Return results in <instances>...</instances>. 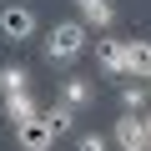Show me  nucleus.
<instances>
[{
	"label": "nucleus",
	"instance_id": "1",
	"mask_svg": "<svg viewBox=\"0 0 151 151\" xmlns=\"http://www.w3.org/2000/svg\"><path fill=\"white\" fill-rule=\"evenodd\" d=\"M86 50H91L86 20H60V25H50V35H45V60H50V65H76Z\"/></svg>",
	"mask_w": 151,
	"mask_h": 151
},
{
	"label": "nucleus",
	"instance_id": "2",
	"mask_svg": "<svg viewBox=\"0 0 151 151\" xmlns=\"http://www.w3.org/2000/svg\"><path fill=\"white\" fill-rule=\"evenodd\" d=\"M30 35H35V5H20V0L0 5V40L5 45H25Z\"/></svg>",
	"mask_w": 151,
	"mask_h": 151
},
{
	"label": "nucleus",
	"instance_id": "3",
	"mask_svg": "<svg viewBox=\"0 0 151 151\" xmlns=\"http://www.w3.org/2000/svg\"><path fill=\"white\" fill-rule=\"evenodd\" d=\"M15 146H20V151H50V146H55V131L40 121V111L15 126Z\"/></svg>",
	"mask_w": 151,
	"mask_h": 151
},
{
	"label": "nucleus",
	"instance_id": "4",
	"mask_svg": "<svg viewBox=\"0 0 151 151\" xmlns=\"http://www.w3.org/2000/svg\"><path fill=\"white\" fill-rule=\"evenodd\" d=\"M116 146H146V116L141 111H121L116 116Z\"/></svg>",
	"mask_w": 151,
	"mask_h": 151
},
{
	"label": "nucleus",
	"instance_id": "5",
	"mask_svg": "<svg viewBox=\"0 0 151 151\" xmlns=\"http://www.w3.org/2000/svg\"><path fill=\"white\" fill-rule=\"evenodd\" d=\"M126 76L151 81V40H126Z\"/></svg>",
	"mask_w": 151,
	"mask_h": 151
},
{
	"label": "nucleus",
	"instance_id": "6",
	"mask_svg": "<svg viewBox=\"0 0 151 151\" xmlns=\"http://www.w3.org/2000/svg\"><path fill=\"white\" fill-rule=\"evenodd\" d=\"M96 65H101V76H126V40H101Z\"/></svg>",
	"mask_w": 151,
	"mask_h": 151
},
{
	"label": "nucleus",
	"instance_id": "7",
	"mask_svg": "<svg viewBox=\"0 0 151 151\" xmlns=\"http://www.w3.org/2000/svg\"><path fill=\"white\" fill-rule=\"evenodd\" d=\"M35 111H40V106H35V96H30V91H10V96H5V121H10V126L30 121Z\"/></svg>",
	"mask_w": 151,
	"mask_h": 151
},
{
	"label": "nucleus",
	"instance_id": "8",
	"mask_svg": "<svg viewBox=\"0 0 151 151\" xmlns=\"http://www.w3.org/2000/svg\"><path fill=\"white\" fill-rule=\"evenodd\" d=\"M40 121H45V126H50L55 136H70V131H76V111H70L65 101H55V106H45V111H40Z\"/></svg>",
	"mask_w": 151,
	"mask_h": 151
},
{
	"label": "nucleus",
	"instance_id": "9",
	"mask_svg": "<svg viewBox=\"0 0 151 151\" xmlns=\"http://www.w3.org/2000/svg\"><path fill=\"white\" fill-rule=\"evenodd\" d=\"M60 101H65L70 111L91 106V81H81V76H65V81H60Z\"/></svg>",
	"mask_w": 151,
	"mask_h": 151
},
{
	"label": "nucleus",
	"instance_id": "10",
	"mask_svg": "<svg viewBox=\"0 0 151 151\" xmlns=\"http://www.w3.org/2000/svg\"><path fill=\"white\" fill-rule=\"evenodd\" d=\"M81 20H86V30H111V25H116V5H111V0L86 5V10H81Z\"/></svg>",
	"mask_w": 151,
	"mask_h": 151
},
{
	"label": "nucleus",
	"instance_id": "11",
	"mask_svg": "<svg viewBox=\"0 0 151 151\" xmlns=\"http://www.w3.org/2000/svg\"><path fill=\"white\" fill-rule=\"evenodd\" d=\"M10 91H30V70L25 65H0V96Z\"/></svg>",
	"mask_w": 151,
	"mask_h": 151
},
{
	"label": "nucleus",
	"instance_id": "12",
	"mask_svg": "<svg viewBox=\"0 0 151 151\" xmlns=\"http://www.w3.org/2000/svg\"><path fill=\"white\" fill-rule=\"evenodd\" d=\"M121 106H126V111H146V106H151V91H146V86H121Z\"/></svg>",
	"mask_w": 151,
	"mask_h": 151
},
{
	"label": "nucleus",
	"instance_id": "13",
	"mask_svg": "<svg viewBox=\"0 0 151 151\" xmlns=\"http://www.w3.org/2000/svg\"><path fill=\"white\" fill-rule=\"evenodd\" d=\"M76 151H111V136H101V131H81V136H76Z\"/></svg>",
	"mask_w": 151,
	"mask_h": 151
},
{
	"label": "nucleus",
	"instance_id": "14",
	"mask_svg": "<svg viewBox=\"0 0 151 151\" xmlns=\"http://www.w3.org/2000/svg\"><path fill=\"white\" fill-rule=\"evenodd\" d=\"M70 5H76V10H86V5H101V0H70Z\"/></svg>",
	"mask_w": 151,
	"mask_h": 151
},
{
	"label": "nucleus",
	"instance_id": "15",
	"mask_svg": "<svg viewBox=\"0 0 151 151\" xmlns=\"http://www.w3.org/2000/svg\"><path fill=\"white\" fill-rule=\"evenodd\" d=\"M146 136H151V111H146Z\"/></svg>",
	"mask_w": 151,
	"mask_h": 151
},
{
	"label": "nucleus",
	"instance_id": "16",
	"mask_svg": "<svg viewBox=\"0 0 151 151\" xmlns=\"http://www.w3.org/2000/svg\"><path fill=\"white\" fill-rule=\"evenodd\" d=\"M121 151H146V146H121Z\"/></svg>",
	"mask_w": 151,
	"mask_h": 151
},
{
	"label": "nucleus",
	"instance_id": "17",
	"mask_svg": "<svg viewBox=\"0 0 151 151\" xmlns=\"http://www.w3.org/2000/svg\"><path fill=\"white\" fill-rule=\"evenodd\" d=\"M146 151H151V136H146Z\"/></svg>",
	"mask_w": 151,
	"mask_h": 151
},
{
	"label": "nucleus",
	"instance_id": "18",
	"mask_svg": "<svg viewBox=\"0 0 151 151\" xmlns=\"http://www.w3.org/2000/svg\"><path fill=\"white\" fill-rule=\"evenodd\" d=\"M146 91H151V81H146Z\"/></svg>",
	"mask_w": 151,
	"mask_h": 151
}]
</instances>
